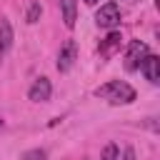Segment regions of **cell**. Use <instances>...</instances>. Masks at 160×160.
<instances>
[{
    "label": "cell",
    "mask_w": 160,
    "mask_h": 160,
    "mask_svg": "<svg viewBox=\"0 0 160 160\" xmlns=\"http://www.w3.org/2000/svg\"><path fill=\"white\" fill-rule=\"evenodd\" d=\"M50 92H52V85H50V80H48V78H38V80L30 85V90H28V98H30L32 102H45V100H50Z\"/></svg>",
    "instance_id": "277c9868"
},
{
    "label": "cell",
    "mask_w": 160,
    "mask_h": 160,
    "mask_svg": "<svg viewBox=\"0 0 160 160\" xmlns=\"http://www.w3.org/2000/svg\"><path fill=\"white\" fill-rule=\"evenodd\" d=\"M95 22H98V28H115L118 22H120V8L115 5V2H105L98 12H95Z\"/></svg>",
    "instance_id": "3957f363"
},
{
    "label": "cell",
    "mask_w": 160,
    "mask_h": 160,
    "mask_svg": "<svg viewBox=\"0 0 160 160\" xmlns=\"http://www.w3.org/2000/svg\"><path fill=\"white\" fill-rule=\"evenodd\" d=\"M12 40H15V35H12V25H10L8 18H2V20H0V58L12 48Z\"/></svg>",
    "instance_id": "52a82bcc"
},
{
    "label": "cell",
    "mask_w": 160,
    "mask_h": 160,
    "mask_svg": "<svg viewBox=\"0 0 160 160\" xmlns=\"http://www.w3.org/2000/svg\"><path fill=\"white\" fill-rule=\"evenodd\" d=\"M48 155H45V150H40V148H35V150H28L25 155H22V160H45Z\"/></svg>",
    "instance_id": "7c38bea8"
},
{
    "label": "cell",
    "mask_w": 160,
    "mask_h": 160,
    "mask_svg": "<svg viewBox=\"0 0 160 160\" xmlns=\"http://www.w3.org/2000/svg\"><path fill=\"white\" fill-rule=\"evenodd\" d=\"M40 12H42V10H40V2H32V5L28 8V15H25V20L32 25V22H38V20H40Z\"/></svg>",
    "instance_id": "30bf717a"
},
{
    "label": "cell",
    "mask_w": 160,
    "mask_h": 160,
    "mask_svg": "<svg viewBox=\"0 0 160 160\" xmlns=\"http://www.w3.org/2000/svg\"><path fill=\"white\" fill-rule=\"evenodd\" d=\"M140 70H142V75H145V80L148 82H160V58L158 55H145V60L140 62Z\"/></svg>",
    "instance_id": "5b68a950"
},
{
    "label": "cell",
    "mask_w": 160,
    "mask_h": 160,
    "mask_svg": "<svg viewBox=\"0 0 160 160\" xmlns=\"http://www.w3.org/2000/svg\"><path fill=\"white\" fill-rule=\"evenodd\" d=\"M75 8H78V0H60V10H62V22H65V28H72V25H75Z\"/></svg>",
    "instance_id": "ba28073f"
},
{
    "label": "cell",
    "mask_w": 160,
    "mask_h": 160,
    "mask_svg": "<svg viewBox=\"0 0 160 160\" xmlns=\"http://www.w3.org/2000/svg\"><path fill=\"white\" fill-rule=\"evenodd\" d=\"M95 95L110 100L112 105H120V102L128 105V102L135 100V90H132L125 80H112V82H108V85H100V88L95 90Z\"/></svg>",
    "instance_id": "6da1fadb"
},
{
    "label": "cell",
    "mask_w": 160,
    "mask_h": 160,
    "mask_svg": "<svg viewBox=\"0 0 160 160\" xmlns=\"http://www.w3.org/2000/svg\"><path fill=\"white\" fill-rule=\"evenodd\" d=\"M122 160H135V150H132V148H125V152H122Z\"/></svg>",
    "instance_id": "4fadbf2b"
},
{
    "label": "cell",
    "mask_w": 160,
    "mask_h": 160,
    "mask_svg": "<svg viewBox=\"0 0 160 160\" xmlns=\"http://www.w3.org/2000/svg\"><path fill=\"white\" fill-rule=\"evenodd\" d=\"M100 160H118V145L115 142H108L105 150H102V155H100Z\"/></svg>",
    "instance_id": "8fae6325"
},
{
    "label": "cell",
    "mask_w": 160,
    "mask_h": 160,
    "mask_svg": "<svg viewBox=\"0 0 160 160\" xmlns=\"http://www.w3.org/2000/svg\"><path fill=\"white\" fill-rule=\"evenodd\" d=\"M120 40H122V38H120V32H118V30H112V32L105 38V42H100V52H102V55H108L112 48H118V45H120Z\"/></svg>",
    "instance_id": "9c48e42d"
},
{
    "label": "cell",
    "mask_w": 160,
    "mask_h": 160,
    "mask_svg": "<svg viewBox=\"0 0 160 160\" xmlns=\"http://www.w3.org/2000/svg\"><path fill=\"white\" fill-rule=\"evenodd\" d=\"M85 2H88V5H95V2H98V0H85Z\"/></svg>",
    "instance_id": "5bb4252c"
},
{
    "label": "cell",
    "mask_w": 160,
    "mask_h": 160,
    "mask_svg": "<svg viewBox=\"0 0 160 160\" xmlns=\"http://www.w3.org/2000/svg\"><path fill=\"white\" fill-rule=\"evenodd\" d=\"M148 52H150V50H148V45H145V42L132 40V42L128 45V52H125V70H130V72H132V70H138Z\"/></svg>",
    "instance_id": "7a4b0ae2"
},
{
    "label": "cell",
    "mask_w": 160,
    "mask_h": 160,
    "mask_svg": "<svg viewBox=\"0 0 160 160\" xmlns=\"http://www.w3.org/2000/svg\"><path fill=\"white\" fill-rule=\"evenodd\" d=\"M75 52H78V48H75L72 40H68V42L60 48V52H58V70H60V72H68V70L72 68V62H75Z\"/></svg>",
    "instance_id": "8992f818"
}]
</instances>
